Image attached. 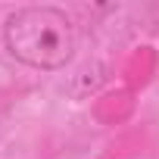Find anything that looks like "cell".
<instances>
[{
	"instance_id": "6da1fadb",
	"label": "cell",
	"mask_w": 159,
	"mask_h": 159,
	"mask_svg": "<svg viewBox=\"0 0 159 159\" xmlns=\"http://www.w3.org/2000/svg\"><path fill=\"white\" fill-rule=\"evenodd\" d=\"M3 44L22 66L56 72L75 56V22L59 7H22L7 16Z\"/></svg>"
}]
</instances>
